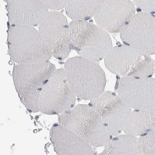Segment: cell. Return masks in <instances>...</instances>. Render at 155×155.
<instances>
[{
    "label": "cell",
    "mask_w": 155,
    "mask_h": 155,
    "mask_svg": "<svg viewBox=\"0 0 155 155\" xmlns=\"http://www.w3.org/2000/svg\"><path fill=\"white\" fill-rule=\"evenodd\" d=\"M64 70L71 89L78 98L92 100L104 92L106 75L97 62L75 57L68 59Z\"/></svg>",
    "instance_id": "cell-1"
},
{
    "label": "cell",
    "mask_w": 155,
    "mask_h": 155,
    "mask_svg": "<svg viewBox=\"0 0 155 155\" xmlns=\"http://www.w3.org/2000/svg\"><path fill=\"white\" fill-rule=\"evenodd\" d=\"M56 70L49 61L42 63L17 64L12 77L22 103L30 112L40 111L39 99L43 87Z\"/></svg>",
    "instance_id": "cell-2"
},
{
    "label": "cell",
    "mask_w": 155,
    "mask_h": 155,
    "mask_svg": "<svg viewBox=\"0 0 155 155\" xmlns=\"http://www.w3.org/2000/svg\"><path fill=\"white\" fill-rule=\"evenodd\" d=\"M8 43L9 56L17 64L42 63L52 56L39 31L33 26L11 25Z\"/></svg>",
    "instance_id": "cell-3"
},
{
    "label": "cell",
    "mask_w": 155,
    "mask_h": 155,
    "mask_svg": "<svg viewBox=\"0 0 155 155\" xmlns=\"http://www.w3.org/2000/svg\"><path fill=\"white\" fill-rule=\"evenodd\" d=\"M58 121L93 147L105 146L112 138L100 116L89 105L78 104L66 110L58 115Z\"/></svg>",
    "instance_id": "cell-4"
},
{
    "label": "cell",
    "mask_w": 155,
    "mask_h": 155,
    "mask_svg": "<svg viewBox=\"0 0 155 155\" xmlns=\"http://www.w3.org/2000/svg\"><path fill=\"white\" fill-rule=\"evenodd\" d=\"M108 33L87 21L73 20L69 23L72 49L80 56L95 62L104 59L113 48Z\"/></svg>",
    "instance_id": "cell-5"
},
{
    "label": "cell",
    "mask_w": 155,
    "mask_h": 155,
    "mask_svg": "<svg viewBox=\"0 0 155 155\" xmlns=\"http://www.w3.org/2000/svg\"><path fill=\"white\" fill-rule=\"evenodd\" d=\"M104 63L110 72L121 77H150L155 73L154 61L150 55L125 44L112 48Z\"/></svg>",
    "instance_id": "cell-6"
},
{
    "label": "cell",
    "mask_w": 155,
    "mask_h": 155,
    "mask_svg": "<svg viewBox=\"0 0 155 155\" xmlns=\"http://www.w3.org/2000/svg\"><path fill=\"white\" fill-rule=\"evenodd\" d=\"M76 95L71 89L64 69L56 70L43 87L39 99L40 111L59 115L74 107Z\"/></svg>",
    "instance_id": "cell-7"
},
{
    "label": "cell",
    "mask_w": 155,
    "mask_h": 155,
    "mask_svg": "<svg viewBox=\"0 0 155 155\" xmlns=\"http://www.w3.org/2000/svg\"><path fill=\"white\" fill-rule=\"evenodd\" d=\"M89 105L99 114L106 129L113 136L124 130L132 111L121 97L109 91L91 100Z\"/></svg>",
    "instance_id": "cell-8"
},
{
    "label": "cell",
    "mask_w": 155,
    "mask_h": 155,
    "mask_svg": "<svg viewBox=\"0 0 155 155\" xmlns=\"http://www.w3.org/2000/svg\"><path fill=\"white\" fill-rule=\"evenodd\" d=\"M38 31L50 49L52 56L66 59L72 49L67 18L58 11H49L38 25Z\"/></svg>",
    "instance_id": "cell-9"
},
{
    "label": "cell",
    "mask_w": 155,
    "mask_h": 155,
    "mask_svg": "<svg viewBox=\"0 0 155 155\" xmlns=\"http://www.w3.org/2000/svg\"><path fill=\"white\" fill-rule=\"evenodd\" d=\"M124 44L149 55L155 54V16L140 12L135 14L121 31Z\"/></svg>",
    "instance_id": "cell-10"
},
{
    "label": "cell",
    "mask_w": 155,
    "mask_h": 155,
    "mask_svg": "<svg viewBox=\"0 0 155 155\" xmlns=\"http://www.w3.org/2000/svg\"><path fill=\"white\" fill-rule=\"evenodd\" d=\"M118 95L131 108L155 109V79L121 77L117 86Z\"/></svg>",
    "instance_id": "cell-11"
},
{
    "label": "cell",
    "mask_w": 155,
    "mask_h": 155,
    "mask_svg": "<svg viewBox=\"0 0 155 155\" xmlns=\"http://www.w3.org/2000/svg\"><path fill=\"white\" fill-rule=\"evenodd\" d=\"M135 14L130 0H104L94 16L96 24L108 33H120Z\"/></svg>",
    "instance_id": "cell-12"
},
{
    "label": "cell",
    "mask_w": 155,
    "mask_h": 155,
    "mask_svg": "<svg viewBox=\"0 0 155 155\" xmlns=\"http://www.w3.org/2000/svg\"><path fill=\"white\" fill-rule=\"evenodd\" d=\"M10 23L38 26L49 9L41 0H6Z\"/></svg>",
    "instance_id": "cell-13"
},
{
    "label": "cell",
    "mask_w": 155,
    "mask_h": 155,
    "mask_svg": "<svg viewBox=\"0 0 155 155\" xmlns=\"http://www.w3.org/2000/svg\"><path fill=\"white\" fill-rule=\"evenodd\" d=\"M50 139L57 154H94L92 146L88 142L60 124L52 126Z\"/></svg>",
    "instance_id": "cell-14"
},
{
    "label": "cell",
    "mask_w": 155,
    "mask_h": 155,
    "mask_svg": "<svg viewBox=\"0 0 155 155\" xmlns=\"http://www.w3.org/2000/svg\"><path fill=\"white\" fill-rule=\"evenodd\" d=\"M101 155H143L140 138L126 134L114 136Z\"/></svg>",
    "instance_id": "cell-15"
},
{
    "label": "cell",
    "mask_w": 155,
    "mask_h": 155,
    "mask_svg": "<svg viewBox=\"0 0 155 155\" xmlns=\"http://www.w3.org/2000/svg\"><path fill=\"white\" fill-rule=\"evenodd\" d=\"M104 0H68L65 9L73 20L88 21L94 17Z\"/></svg>",
    "instance_id": "cell-16"
},
{
    "label": "cell",
    "mask_w": 155,
    "mask_h": 155,
    "mask_svg": "<svg viewBox=\"0 0 155 155\" xmlns=\"http://www.w3.org/2000/svg\"><path fill=\"white\" fill-rule=\"evenodd\" d=\"M140 136V140L143 154L155 155V128Z\"/></svg>",
    "instance_id": "cell-17"
},
{
    "label": "cell",
    "mask_w": 155,
    "mask_h": 155,
    "mask_svg": "<svg viewBox=\"0 0 155 155\" xmlns=\"http://www.w3.org/2000/svg\"><path fill=\"white\" fill-rule=\"evenodd\" d=\"M137 8L148 13H155V0H133Z\"/></svg>",
    "instance_id": "cell-18"
},
{
    "label": "cell",
    "mask_w": 155,
    "mask_h": 155,
    "mask_svg": "<svg viewBox=\"0 0 155 155\" xmlns=\"http://www.w3.org/2000/svg\"><path fill=\"white\" fill-rule=\"evenodd\" d=\"M143 120L144 127L147 132L155 128V109L143 110Z\"/></svg>",
    "instance_id": "cell-19"
},
{
    "label": "cell",
    "mask_w": 155,
    "mask_h": 155,
    "mask_svg": "<svg viewBox=\"0 0 155 155\" xmlns=\"http://www.w3.org/2000/svg\"><path fill=\"white\" fill-rule=\"evenodd\" d=\"M51 11H59L65 8L68 0H41Z\"/></svg>",
    "instance_id": "cell-20"
},
{
    "label": "cell",
    "mask_w": 155,
    "mask_h": 155,
    "mask_svg": "<svg viewBox=\"0 0 155 155\" xmlns=\"http://www.w3.org/2000/svg\"><path fill=\"white\" fill-rule=\"evenodd\" d=\"M154 62H155V60L154 61Z\"/></svg>",
    "instance_id": "cell-21"
}]
</instances>
